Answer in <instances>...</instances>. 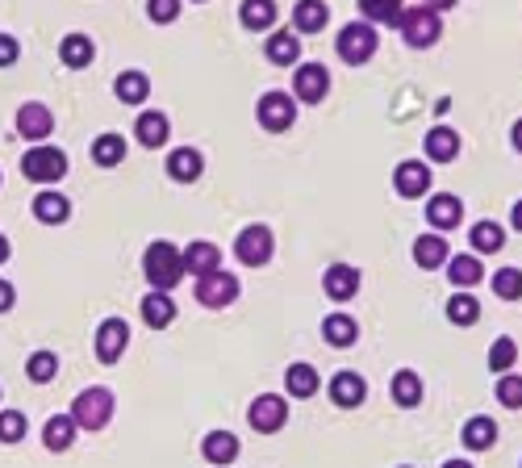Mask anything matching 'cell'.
<instances>
[{"label": "cell", "instance_id": "obj_1", "mask_svg": "<svg viewBox=\"0 0 522 468\" xmlns=\"http://www.w3.org/2000/svg\"><path fill=\"white\" fill-rule=\"evenodd\" d=\"M142 272H147V280L155 289L172 293L184 280V251H176L172 243H151L147 255H142Z\"/></svg>", "mask_w": 522, "mask_h": 468}, {"label": "cell", "instance_id": "obj_2", "mask_svg": "<svg viewBox=\"0 0 522 468\" xmlns=\"http://www.w3.org/2000/svg\"><path fill=\"white\" fill-rule=\"evenodd\" d=\"M397 30H401V38H406L414 51H426V46H435L439 42V34H443V21H439V13L435 9H410V13H401L397 17Z\"/></svg>", "mask_w": 522, "mask_h": 468}, {"label": "cell", "instance_id": "obj_3", "mask_svg": "<svg viewBox=\"0 0 522 468\" xmlns=\"http://www.w3.org/2000/svg\"><path fill=\"white\" fill-rule=\"evenodd\" d=\"M71 418H76V427H84V431H101L113 418V393L97 389V385L84 389L76 397V406H71Z\"/></svg>", "mask_w": 522, "mask_h": 468}, {"label": "cell", "instance_id": "obj_4", "mask_svg": "<svg viewBox=\"0 0 522 468\" xmlns=\"http://www.w3.org/2000/svg\"><path fill=\"white\" fill-rule=\"evenodd\" d=\"M381 46V34H376L372 21H351V26L339 30V55L343 63H368Z\"/></svg>", "mask_w": 522, "mask_h": 468}, {"label": "cell", "instance_id": "obj_5", "mask_svg": "<svg viewBox=\"0 0 522 468\" xmlns=\"http://www.w3.org/2000/svg\"><path fill=\"white\" fill-rule=\"evenodd\" d=\"M67 155L59 151V147H34L26 159H21V172H26L34 184H55V180H63L67 176Z\"/></svg>", "mask_w": 522, "mask_h": 468}, {"label": "cell", "instance_id": "obj_6", "mask_svg": "<svg viewBox=\"0 0 522 468\" xmlns=\"http://www.w3.org/2000/svg\"><path fill=\"white\" fill-rule=\"evenodd\" d=\"M272 251H276V239H272V230L268 226H247L239 239H234V255L247 264V268H259V264H268L272 260Z\"/></svg>", "mask_w": 522, "mask_h": 468}, {"label": "cell", "instance_id": "obj_7", "mask_svg": "<svg viewBox=\"0 0 522 468\" xmlns=\"http://www.w3.org/2000/svg\"><path fill=\"white\" fill-rule=\"evenodd\" d=\"M234 297H239V280H234L230 272L213 268V272L197 276V301H201V306H209V310H222V306H230Z\"/></svg>", "mask_w": 522, "mask_h": 468}, {"label": "cell", "instance_id": "obj_8", "mask_svg": "<svg viewBox=\"0 0 522 468\" xmlns=\"http://www.w3.org/2000/svg\"><path fill=\"white\" fill-rule=\"evenodd\" d=\"M259 126H264L268 134H280V130H289L293 126V117H297V101L289 97V92H268V97H259Z\"/></svg>", "mask_w": 522, "mask_h": 468}, {"label": "cell", "instance_id": "obj_9", "mask_svg": "<svg viewBox=\"0 0 522 468\" xmlns=\"http://www.w3.org/2000/svg\"><path fill=\"white\" fill-rule=\"evenodd\" d=\"M247 423H251L255 431L272 435V431H280L284 423H289V402H284V397H276V393L255 397L251 410H247Z\"/></svg>", "mask_w": 522, "mask_h": 468}, {"label": "cell", "instance_id": "obj_10", "mask_svg": "<svg viewBox=\"0 0 522 468\" xmlns=\"http://www.w3.org/2000/svg\"><path fill=\"white\" fill-rule=\"evenodd\" d=\"M51 130H55V117H51V109H46V105L26 101L17 109V134L21 138H30V143H46Z\"/></svg>", "mask_w": 522, "mask_h": 468}, {"label": "cell", "instance_id": "obj_11", "mask_svg": "<svg viewBox=\"0 0 522 468\" xmlns=\"http://www.w3.org/2000/svg\"><path fill=\"white\" fill-rule=\"evenodd\" d=\"M326 88H330V72L322 63H305L297 67V76H293V92H297V101L305 105H318L326 97Z\"/></svg>", "mask_w": 522, "mask_h": 468}, {"label": "cell", "instance_id": "obj_12", "mask_svg": "<svg viewBox=\"0 0 522 468\" xmlns=\"http://www.w3.org/2000/svg\"><path fill=\"white\" fill-rule=\"evenodd\" d=\"M126 343H130V326H126L122 318H105L101 331H97V356H101V364L122 360Z\"/></svg>", "mask_w": 522, "mask_h": 468}, {"label": "cell", "instance_id": "obj_13", "mask_svg": "<svg viewBox=\"0 0 522 468\" xmlns=\"http://www.w3.org/2000/svg\"><path fill=\"white\" fill-rule=\"evenodd\" d=\"M393 189L401 197H422L426 189H431V168H426L422 159H406L401 168L393 172Z\"/></svg>", "mask_w": 522, "mask_h": 468}, {"label": "cell", "instance_id": "obj_14", "mask_svg": "<svg viewBox=\"0 0 522 468\" xmlns=\"http://www.w3.org/2000/svg\"><path fill=\"white\" fill-rule=\"evenodd\" d=\"M322 289L330 301H351L355 289H360V268H351V264H335V268H326L322 276Z\"/></svg>", "mask_w": 522, "mask_h": 468}, {"label": "cell", "instance_id": "obj_15", "mask_svg": "<svg viewBox=\"0 0 522 468\" xmlns=\"http://www.w3.org/2000/svg\"><path fill=\"white\" fill-rule=\"evenodd\" d=\"M364 397H368L364 377H355V372H335V381H330V402L343 406V410H355Z\"/></svg>", "mask_w": 522, "mask_h": 468}, {"label": "cell", "instance_id": "obj_16", "mask_svg": "<svg viewBox=\"0 0 522 468\" xmlns=\"http://www.w3.org/2000/svg\"><path fill=\"white\" fill-rule=\"evenodd\" d=\"M422 151H426V159H435V163H452L460 155V134L452 126H435L431 134H426Z\"/></svg>", "mask_w": 522, "mask_h": 468}, {"label": "cell", "instance_id": "obj_17", "mask_svg": "<svg viewBox=\"0 0 522 468\" xmlns=\"http://www.w3.org/2000/svg\"><path fill=\"white\" fill-rule=\"evenodd\" d=\"M201 172H205V159H201L193 147H180V151L168 155V176H172V180L193 184V180H201Z\"/></svg>", "mask_w": 522, "mask_h": 468}, {"label": "cell", "instance_id": "obj_18", "mask_svg": "<svg viewBox=\"0 0 522 468\" xmlns=\"http://www.w3.org/2000/svg\"><path fill=\"white\" fill-rule=\"evenodd\" d=\"M426 218H431L435 230H452V226H460V218H464V205H460V197H452V193H439L431 205H426Z\"/></svg>", "mask_w": 522, "mask_h": 468}, {"label": "cell", "instance_id": "obj_19", "mask_svg": "<svg viewBox=\"0 0 522 468\" xmlns=\"http://www.w3.org/2000/svg\"><path fill=\"white\" fill-rule=\"evenodd\" d=\"M172 318H176V301L163 293V289L142 297V322H147V326H155V331H159V326H168Z\"/></svg>", "mask_w": 522, "mask_h": 468}, {"label": "cell", "instance_id": "obj_20", "mask_svg": "<svg viewBox=\"0 0 522 468\" xmlns=\"http://www.w3.org/2000/svg\"><path fill=\"white\" fill-rule=\"evenodd\" d=\"M201 456H205L209 464H234V456H239V439H234L230 431H213V435H205V443H201Z\"/></svg>", "mask_w": 522, "mask_h": 468}, {"label": "cell", "instance_id": "obj_21", "mask_svg": "<svg viewBox=\"0 0 522 468\" xmlns=\"http://www.w3.org/2000/svg\"><path fill=\"white\" fill-rule=\"evenodd\" d=\"M168 117H163V113H142L138 117V126H134V138H138V143L142 147H163V143H168Z\"/></svg>", "mask_w": 522, "mask_h": 468}, {"label": "cell", "instance_id": "obj_22", "mask_svg": "<svg viewBox=\"0 0 522 468\" xmlns=\"http://www.w3.org/2000/svg\"><path fill=\"white\" fill-rule=\"evenodd\" d=\"M42 443L51 452H67L71 443H76V418H67V414H55L51 423L42 427Z\"/></svg>", "mask_w": 522, "mask_h": 468}, {"label": "cell", "instance_id": "obj_23", "mask_svg": "<svg viewBox=\"0 0 522 468\" xmlns=\"http://www.w3.org/2000/svg\"><path fill=\"white\" fill-rule=\"evenodd\" d=\"M92 55H97V46H92L88 34H67V38L59 42V59H63L67 67H76V72L92 63Z\"/></svg>", "mask_w": 522, "mask_h": 468}, {"label": "cell", "instance_id": "obj_24", "mask_svg": "<svg viewBox=\"0 0 522 468\" xmlns=\"http://www.w3.org/2000/svg\"><path fill=\"white\" fill-rule=\"evenodd\" d=\"M113 92H117V101H122V105H142L151 97V80L142 72H122L113 80Z\"/></svg>", "mask_w": 522, "mask_h": 468}, {"label": "cell", "instance_id": "obj_25", "mask_svg": "<svg viewBox=\"0 0 522 468\" xmlns=\"http://www.w3.org/2000/svg\"><path fill=\"white\" fill-rule=\"evenodd\" d=\"M414 264L418 268H443L447 264V239L443 234H422L414 243Z\"/></svg>", "mask_w": 522, "mask_h": 468}, {"label": "cell", "instance_id": "obj_26", "mask_svg": "<svg viewBox=\"0 0 522 468\" xmlns=\"http://www.w3.org/2000/svg\"><path fill=\"white\" fill-rule=\"evenodd\" d=\"M218 260H222V251L213 243H188L184 247V272H193V276L213 272V268H218Z\"/></svg>", "mask_w": 522, "mask_h": 468}, {"label": "cell", "instance_id": "obj_27", "mask_svg": "<svg viewBox=\"0 0 522 468\" xmlns=\"http://www.w3.org/2000/svg\"><path fill=\"white\" fill-rule=\"evenodd\" d=\"M67 214H71V201L63 193H38L34 197V218L38 222L59 226V222H67Z\"/></svg>", "mask_w": 522, "mask_h": 468}, {"label": "cell", "instance_id": "obj_28", "mask_svg": "<svg viewBox=\"0 0 522 468\" xmlns=\"http://www.w3.org/2000/svg\"><path fill=\"white\" fill-rule=\"evenodd\" d=\"M326 5L322 0H297V9H293V26H297V34H318L322 26H326Z\"/></svg>", "mask_w": 522, "mask_h": 468}, {"label": "cell", "instance_id": "obj_29", "mask_svg": "<svg viewBox=\"0 0 522 468\" xmlns=\"http://www.w3.org/2000/svg\"><path fill=\"white\" fill-rule=\"evenodd\" d=\"M355 335H360V326H355V318H347V314H330V318L322 322V339H326L330 347H351Z\"/></svg>", "mask_w": 522, "mask_h": 468}, {"label": "cell", "instance_id": "obj_30", "mask_svg": "<svg viewBox=\"0 0 522 468\" xmlns=\"http://www.w3.org/2000/svg\"><path fill=\"white\" fill-rule=\"evenodd\" d=\"M464 448H472V452H485V448H493V439H497V427H493V418H468L464 423Z\"/></svg>", "mask_w": 522, "mask_h": 468}, {"label": "cell", "instance_id": "obj_31", "mask_svg": "<svg viewBox=\"0 0 522 468\" xmlns=\"http://www.w3.org/2000/svg\"><path fill=\"white\" fill-rule=\"evenodd\" d=\"M268 59L280 67H293L301 59V34H268Z\"/></svg>", "mask_w": 522, "mask_h": 468}, {"label": "cell", "instance_id": "obj_32", "mask_svg": "<svg viewBox=\"0 0 522 468\" xmlns=\"http://www.w3.org/2000/svg\"><path fill=\"white\" fill-rule=\"evenodd\" d=\"M122 159H126V138L122 134H101L97 143H92V163H101V168H117Z\"/></svg>", "mask_w": 522, "mask_h": 468}, {"label": "cell", "instance_id": "obj_33", "mask_svg": "<svg viewBox=\"0 0 522 468\" xmlns=\"http://www.w3.org/2000/svg\"><path fill=\"white\" fill-rule=\"evenodd\" d=\"M243 26L247 30H272L276 26V5L272 0H243Z\"/></svg>", "mask_w": 522, "mask_h": 468}, {"label": "cell", "instance_id": "obj_34", "mask_svg": "<svg viewBox=\"0 0 522 468\" xmlns=\"http://www.w3.org/2000/svg\"><path fill=\"white\" fill-rule=\"evenodd\" d=\"M393 402H397V406H406V410H414V406L422 402V381L414 377L410 368H401L397 377H393Z\"/></svg>", "mask_w": 522, "mask_h": 468}, {"label": "cell", "instance_id": "obj_35", "mask_svg": "<svg viewBox=\"0 0 522 468\" xmlns=\"http://www.w3.org/2000/svg\"><path fill=\"white\" fill-rule=\"evenodd\" d=\"M284 389H289L293 397H314L318 393V372L310 364H293L289 377H284Z\"/></svg>", "mask_w": 522, "mask_h": 468}, {"label": "cell", "instance_id": "obj_36", "mask_svg": "<svg viewBox=\"0 0 522 468\" xmlns=\"http://www.w3.org/2000/svg\"><path fill=\"white\" fill-rule=\"evenodd\" d=\"M468 239H472V247H477L481 255H489V251H502L506 234H502V226H497V222H477L468 230Z\"/></svg>", "mask_w": 522, "mask_h": 468}, {"label": "cell", "instance_id": "obj_37", "mask_svg": "<svg viewBox=\"0 0 522 468\" xmlns=\"http://www.w3.org/2000/svg\"><path fill=\"white\" fill-rule=\"evenodd\" d=\"M447 276H452L460 289H464V285L472 289V285H481L485 268H481V260H477V255H456V260H452V268H447Z\"/></svg>", "mask_w": 522, "mask_h": 468}, {"label": "cell", "instance_id": "obj_38", "mask_svg": "<svg viewBox=\"0 0 522 468\" xmlns=\"http://www.w3.org/2000/svg\"><path fill=\"white\" fill-rule=\"evenodd\" d=\"M447 318H452L456 326H472L481 318V301L472 297V293H456L452 301H447Z\"/></svg>", "mask_w": 522, "mask_h": 468}, {"label": "cell", "instance_id": "obj_39", "mask_svg": "<svg viewBox=\"0 0 522 468\" xmlns=\"http://www.w3.org/2000/svg\"><path fill=\"white\" fill-rule=\"evenodd\" d=\"M55 372H59V356H55V351H34L30 364H26V377L38 381V385L55 381Z\"/></svg>", "mask_w": 522, "mask_h": 468}, {"label": "cell", "instance_id": "obj_40", "mask_svg": "<svg viewBox=\"0 0 522 468\" xmlns=\"http://www.w3.org/2000/svg\"><path fill=\"white\" fill-rule=\"evenodd\" d=\"M360 13H364L368 21H381V26H397L401 0H360Z\"/></svg>", "mask_w": 522, "mask_h": 468}, {"label": "cell", "instance_id": "obj_41", "mask_svg": "<svg viewBox=\"0 0 522 468\" xmlns=\"http://www.w3.org/2000/svg\"><path fill=\"white\" fill-rule=\"evenodd\" d=\"M493 293L502 297V301H522V272L518 268L493 272Z\"/></svg>", "mask_w": 522, "mask_h": 468}, {"label": "cell", "instance_id": "obj_42", "mask_svg": "<svg viewBox=\"0 0 522 468\" xmlns=\"http://www.w3.org/2000/svg\"><path fill=\"white\" fill-rule=\"evenodd\" d=\"M26 439V414L0 410V443H21Z\"/></svg>", "mask_w": 522, "mask_h": 468}, {"label": "cell", "instance_id": "obj_43", "mask_svg": "<svg viewBox=\"0 0 522 468\" xmlns=\"http://www.w3.org/2000/svg\"><path fill=\"white\" fill-rule=\"evenodd\" d=\"M514 360H518V347H514V339H497V343L489 347V368H493V372H506V368H514Z\"/></svg>", "mask_w": 522, "mask_h": 468}, {"label": "cell", "instance_id": "obj_44", "mask_svg": "<svg viewBox=\"0 0 522 468\" xmlns=\"http://www.w3.org/2000/svg\"><path fill=\"white\" fill-rule=\"evenodd\" d=\"M497 402L506 410H522V377H502L497 381Z\"/></svg>", "mask_w": 522, "mask_h": 468}, {"label": "cell", "instance_id": "obj_45", "mask_svg": "<svg viewBox=\"0 0 522 468\" xmlns=\"http://www.w3.org/2000/svg\"><path fill=\"white\" fill-rule=\"evenodd\" d=\"M147 13H151V21H159V26H172V21L180 17V0H147Z\"/></svg>", "mask_w": 522, "mask_h": 468}, {"label": "cell", "instance_id": "obj_46", "mask_svg": "<svg viewBox=\"0 0 522 468\" xmlns=\"http://www.w3.org/2000/svg\"><path fill=\"white\" fill-rule=\"evenodd\" d=\"M17 55H21L17 38H13V34H0V67H13V63H17Z\"/></svg>", "mask_w": 522, "mask_h": 468}, {"label": "cell", "instance_id": "obj_47", "mask_svg": "<svg viewBox=\"0 0 522 468\" xmlns=\"http://www.w3.org/2000/svg\"><path fill=\"white\" fill-rule=\"evenodd\" d=\"M13 297H17L13 285H9V280H0V314H9V310H13Z\"/></svg>", "mask_w": 522, "mask_h": 468}, {"label": "cell", "instance_id": "obj_48", "mask_svg": "<svg viewBox=\"0 0 522 468\" xmlns=\"http://www.w3.org/2000/svg\"><path fill=\"white\" fill-rule=\"evenodd\" d=\"M510 143H514V151L522 155V117H518V122L510 126Z\"/></svg>", "mask_w": 522, "mask_h": 468}, {"label": "cell", "instance_id": "obj_49", "mask_svg": "<svg viewBox=\"0 0 522 468\" xmlns=\"http://www.w3.org/2000/svg\"><path fill=\"white\" fill-rule=\"evenodd\" d=\"M456 0H422V9H435V13H443V9H452Z\"/></svg>", "mask_w": 522, "mask_h": 468}, {"label": "cell", "instance_id": "obj_50", "mask_svg": "<svg viewBox=\"0 0 522 468\" xmlns=\"http://www.w3.org/2000/svg\"><path fill=\"white\" fill-rule=\"evenodd\" d=\"M510 222H514V230H522V201H514V209H510Z\"/></svg>", "mask_w": 522, "mask_h": 468}, {"label": "cell", "instance_id": "obj_51", "mask_svg": "<svg viewBox=\"0 0 522 468\" xmlns=\"http://www.w3.org/2000/svg\"><path fill=\"white\" fill-rule=\"evenodd\" d=\"M5 260H9V239L0 234V264H5Z\"/></svg>", "mask_w": 522, "mask_h": 468}, {"label": "cell", "instance_id": "obj_52", "mask_svg": "<svg viewBox=\"0 0 522 468\" xmlns=\"http://www.w3.org/2000/svg\"><path fill=\"white\" fill-rule=\"evenodd\" d=\"M443 468H472V464H468V460H447Z\"/></svg>", "mask_w": 522, "mask_h": 468}]
</instances>
